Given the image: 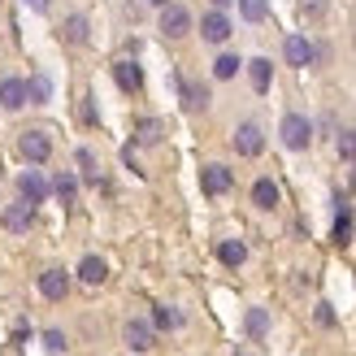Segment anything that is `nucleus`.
<instances>
[{"label":"nucleus","mask_w":356,"mask_h":356,"mask_svg":"<svg viewBox=\"0 0 356 356\" xmlns=\"http://www.w3.org/2000/svg\"><path fill=\"white\" fill-rule=\"evenodd\" d=\"M282 144H287L291 152H305L313 144V127H309L305 113H287V118H282Z\"/></svg>","instance_id":"1"},{"label":"nucleus","mask_w":356,"mask_h":356,"mask_svg":"<svg viewBox=\"0 0 356 356\" xmlns=\"http://www.w3.org/2000/svg\"><path fill=\"white\" fill-rule=\"evenodd\" d=\"M17 156L31 165H44L48 156H52V139L44 131H26V135H17Z\"/></svg>","instance_id":"2"},{"label":"nucleus","mask_w":356,"mask_h":356,"mask_svg":"<svg viewBox=\"0 0 356 356\" xmlns=\"http://www.w3.org/2000/svg\"><path fill=\"white\" fill-rule=\"evenodd\" d=\"M0 222H5V230H13V235H22V230H31V222H35V204L17 195L13 204H5V213H0Z\"/></svg>","instance_id":"3"},{"label":"nucleus","mask_w":356,"mask_h":356,"mask_svg":"<svg viewBox=\"0 0 356 356\" xmlns=\"http://www.w3.org/2000/svg\"><path fill=\"white\" fill-rule=\"evenodd\" d=\"M187 31H191V13L183 5H165L161 9V35L165 40H183Z\"/></svg>","instance_id":"4"},{"label":"nucleus","mask_w":356,"mask_h":356,"mask_svg":"<svg viewBox=\"0 0 356 356\" xmlns=\"http://www.w3.org/2000/svg\"><path fill=\"white\" fill-rule=\"evenodd\" d=\"M235 152L239 156H261L265 152V131L257 127V122H243V127L235 131Z\"/></svg>","instance_id":"5"},{"label":"nucleus","mask_w":356,"mask_h":356,"mask_svg":"<svg viewBox=\"0 0 356 356\" xmlns=\"http://www.w3.org/2000/svg\"><path fill=\"white\" fill-rule=\"evenodd\" d=\"M200 187H204V195H226L230 187H235V174H230L226 165H204L200 170Z\"/></svg>","instance_id":"6"},{"label":"nucleus","mask_w":356,"mask_h":356,"mask_svg":"<svg viewBox=\"0 0 356 356\" xmlns=\"http://www.w3.org/2000/svg\"><path fill=\"white\" fill-rule=\"evenodd\" d=\"M122 339H127L131 352H148L156 343V334H152V322H127L122 326Z\"/></svg>","instance_id":"7"},{"label":"nucleus","mask_w":356,"mask_h":356,"mask_svg":"<svg viewBox=\"0 0 356 356\" xmlns=\"http://www.w3.org/2000/svg\"><path fill=\"white\" fill-rule=\"evenodd\" d=\"M282 57H287V65H313L317 48L305 40V35H287V44H282Z\"/></svg>","instance_id":"8"},{"label":"nucleus","mask_w":356,"mask_h":356,"mask_svg":"<svg viewBox=\"0 0 356 356\" xmlns=\"http://www.w3.org/2000/svg\"><path fill=\"white\" fill-rule=\"evenodd\" d=\"M200 35H204L209 44H226V40H230V17H226L222 9L204 13V22H200Z\"/></svg>","instance_id":"9"},{"label":"nucleus","mask_w":356,"mask_h":356,"mask_svg":"<svg viewBox=\"0 0 356 356\" xmlns=\"http://www.w3.org/2000/svg\"><path fill=\"white\" fill-rule=\"evenodd\" d=\"M113 83L122 87V92L135 96V92H144V70H139L135 61H118L113 65Z\"/></svg>","instance_id":"10"},{"label":"nucleus","mask_w":356,"mask_h":356,"mask_svg":"<svg viewBox=\"0 0 356 356\" xmlns=\"http://www.w3.org/2000/svg\"><path fill=\"white\" fill-rule=\"evenodd\" d=\"M17 195L22 200H31V204H44L48 200V183L35 170H26V174H17Z\"/></svg>","instance_id":"11"},{"label":"nucleus","mask_w":356,"mask_h":356,"mask_svg":"<svg viewBox=\"0 0 356 356\" xmlns=\"http://www.w3.org/2000/svg\"><path fill=\"white\" fill-rule=\"evenodd\" d=\"M40 291H44V300H65V291H70V278H65V270H44L40 274Z\"/></svg>","instance_id":"12"},{"label":"nucleus","mask_w":356,"mask_h":356,"mask_svg":"<svg viewBox=\"0 0 356 356\" xmlns=\"http://www.w3.org/2000/svg\"><path fill=\"white\" fill-rule=\"evenodd\" d=\"M104 278H109V265H104L100 257H83L79 261V282L83 287H100Z\"/></svg>","instance_id":"13"},{"label":"nucleus","mask_w":356,"mask_h":356,"mask_svg":"<svg viewBox=\"0 0 356 356\" xmlns=\"http://www.w3.org/2000/svg\"><path fill=\"white\" fill-rule=\"evenodd\" d=\"M0 104H5V109H22V104H31L26 83L22 79H5V83H0Z\"/></svg>","instance_id":"14"},{"label":"nucleus","mask_w":356,"mask_h":356,"mask_svg":"<svg viewBox=\"0 0 356 356\" xmlns=\"http://www.w3.org/2000/svg\"><path fill=\"white\" fill-rule=\"evenodd\" d=\"M252 204L257 209H274L278 204V183H274V178H257V183H252Z\"/></svg>","instance_id":"15"},{"label":"nucleus","mask_w":356,"mask_h":356,"mask_svg":"<svg viewBox=\"0 0 356 356\" xmlns=\"http://www.w3.org/2000/svg\"><path fill=\"white\" fill-rule=\"evenodd\" d=\"M248 79H252V87L257 92H270V79H274V65L265 61V57H257V61H248Z\"/></svg>","instance_id":"16"},{"label":"nucleus","mask_w":356,"mask_h":356,"mask_svg":"<svg viewBox=\"0 0 356 356\" xmlns=\"http://www.w3.org/2000/svg\"><path fill=\"white\" fill-rule=\"evenodd\" d=\"M218 261H222V265H230V270H239V265L248 261V248H243L239 239H226V243L218 248Z\"/></svg>","instance_id":"17"},{"label":"nucleus","mask_w":356,"mask_h":356,"mask_svg":"<svg viewBox=\"0 0 356 356\" xmlns=\"http://www.w3.org/2000/svg\"><path fill=\"white\" fill-rule=\"evenodd\" d=\"M243 330H248V339H265V330H270V313H265V309H248Z\"/></svg>","instance_id":"18"},{"label":"nucleus","mask_w":356,"mask_h":356,"mask_svg":"<svg viewBox=\"0 0 356 356\" xmlns=\"http://www.w3.org/2000/svg\"><path fill=\"white\" fill-rule=\"evenodd\" d=\"M204 104H209V92H204V87H200V83H183V109H187V113H200Z\"/></svg>","instance_id":"19"},{"label":"nucleus","mask_w":356,"mask_h":356,"mask_svg":"<svg viewBox=\"0 0 356 356\" xmlns=\"http://www.w3.org/2000/svg\"><path fill=\"white\" fill-rule=\"evenodd\" d=\"M26 96H31V104H48V100H52V79H48V74H35V79L26 83Z\"/></svg>","instance_id":"20"},{"label":"nucleus","mask_w":356,"mask_h":356,"mask_svg":"<svg viewBox=\"0 0 356 356\" xmlns=\"http://www.w3.org/2000/svg\"><path fill=\"white\" fill-rule=\"evenodd\" d=\"M65 44H87V31H92V26H87V17L83 13H74V17H65Z\"/></svg>","instance_id":"21"},{"label":"nucleus","mask_w":356,"mask_h":356,"mask_svg":"<svg viewBox=\"0 0 356 356\" xmlns=\"http://www.w3.org/2000/svg\"><path fill=\"white\" fill-rule=\"evenodd\" d=\"M52 191H57V200H61V204H74V195H79L74 174H57V178H52Z\"/></svg>","instance_id":"22"},{"label":"nucleus","mask_w":356,"mask_h":356,"mask_svg":"<svg viewBox=\"0 0 356 356\" xmlns=\"http://www.w3.org/2000/svg\"><path fill=\"white\" fill-rule=\"evenodd\" d=\"M178 326H183L178 309H152V330H178Z\"/></svg>","instance_id":"23"},{"label":"nucleus","mask_w":356,"mask_h":356,"mask_svg":"<svg viewBox=\"0 0 356 356\" xmlns=\"http://www.w3.org/2000/svg\"><path fill=\"white\" fill-rule=\"evenodd\" d=\"M239 65H243V61L235 57V52H222V57L213 61V74H218V79H235V74H239Z\"/></svg>","instance_id":"24"},{"label":"nucleus","mask_w":356,"mask_h":356,"mask_svg":"<svg viewBox=\"0 0 356 356\" xmlns=\"http://www.w3.org/2000/svg\"><path fill=\"white\" fill-rule=\"evenodd\" d=\"M352 239V209L339 204V218H334V243H348Z\"/></svg>","instance_id":"25"},{"label":"nucleus","mask_w":356,"mask_h":356,"mask_svg":"<svg viewBox=\"0 0 356 356\" xmlns=\"http://www.w3.org/2000/svg\"><path fill=\"white\" fill-rule=\"evenodd\" d=\"M239 13L248 17V22H265V13H270V5H265V0H239Z\"/></svg>","instance_id":"26"},{"label":"nucleus","mask_w":356,"mask_h":356,"mask_svg":"<svg viewBox=\"0 0 356 356\" xmlns=\"http://www.w3.org/2000/svg\"><path fill=\"white\" fill-rule=\"evenodd\" d=\"M135 139H139V144H156V139H161V122H139V127H135Z\"/></svg>","instance_id":"27"},{"label":"nucleus","mask_w":356,"mask_h":356,"mask_svg":"<svg viewBox=\"0 0 356 356\" xmlns=\"http://www.w3.org/2000/svg\"><path fill=\"white\" fill-rule=\"evenodd\" d=\"M339 156L356 165V131H343V135H339Z\"/></svg>","instance_id":"28"},{"label":"nucleus","mask_w":356,"mask_h":356,"mask_svg":"<svg viewBox=\"0 0 356 356\" xmlns=\"http://www.w3.org/2000/svg\"><path fill=\"white\" fill-rule=\"evenodd\" d=\"M44 348H48L52 356H61V352H65V334H61V330H44Z\"/></svg>","instance_id":"29"},{"label":"nucleus","mask_w":356,"mask_h":356,"mask_svg":"<svg viewBox=\"0 0 356 356\" xmlns=\"http://www.w3.org/2000/svg\"><path fill=\"white\" fill-rule=\"evenodd\" d=\"M79 165L87 170V178H96V156L87 152V148H79Z\"/></svg>","instance_id":"30"},{"label":"nucleus","mask_w":356,"mask_h":356,"mask_svg":"<svg viewBox=\"0 0 356 356\" xmlns=\"http://www.w3.org/2000/svg\"><path fill=\"white\" fill-rule=\"evenodd\" d=\"M317 326H334V313H330V305H317Z\"/></svg>","instance_id":"31"},{"label":"nucleus","mask_w":356,"mask_h":356,"mask_svg":"<svg viewBox=\"0 0 356 356\" xmlns=\"http://www.w3.org/2000/svg\"><path fill=\"white\" fill-rule=\"evenodd\" d=\"M79 113H83V122H96V104H92V96L83 100V109H79Z\"/></svg>","instance_id":"32"},{"label":"nucleus","mask_w":356,"mask_h":356,"mask_svg":"<svg viewBox=\"0 0 356 356\" xmlns=\"http://www.w3.org/2000/svg\"><path fill=\"white\" fill-rule=\"evenodd\" d=\"M305 13H313V17H317V13H322V0H305Z\"/></svg>","instance_id":"33"},{"label":"nucleus","mask_w":356,"mask_h":356,"mask_svg":"<svg viewBox=\"0 0 356 356\" xmlns=\"http://www.w3.org/2000/svg\"><path fill=\"white\" fill-rule=\"evenodd\" d=\"M26 5H31L35 13H44V9H48V0H26Z\"/></svg>","instance_id":"34"},{"label":"nucleus","mask_w":356,"mask_h":356,"mask_svg":"<svg viewBox=\"0 0 356 356\" xmlns=\"http://www.w3.org/2000/svg\"><path fill=\"white\" fill-rule=\"evenodd\" d=\"M148 5H156V9H165V5H174V0H148Z\"/></svg>","instance_id":"35"},{"label":"nucleus","mask_w":356,"mask_h":356,"mask_svg":"<svg viewBox=\"0 0 356 356\" xmlns=\"http://www.w3.org/2000/svg\"><path fill=\"white\" fill-rule=\"evenodd\" d=\"M213 5H218V9H226V5H230V0H213Z\"/></svg>","instance_id":"36"},{"label":"nucleus","mask_w":356,"mask_h":356,"mask_svg":"<svg viewBox=\"0 0 356 356\" xmlns=\"http://www.w3.org/2000/svg\"><path fill=\"white\" fill-rule=\"evenodd\" d=\"M352 191H356V170H352Z\"/></svg>","instance_id":"37"}]
</instances>
